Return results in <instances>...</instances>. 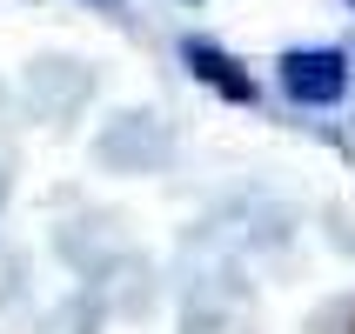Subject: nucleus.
I'll list each match as a JSON object with an SVG mask.
<instances>
[{
  "instance_id": "f03ea898",
  "label": "nucleus",
  "mask_w": 355,
  "mask_h": 334,
  "mask_svg": "<svg viewBox=\"0 0 355 334\" xmlns=\"http://www.w3.org/2000/svg\"><path fill=\"white\" fill-rule=\"evenodd\" d=\"M181 67H188L201 87H215L221 100H235V107H255V94H261L255 80L241 74V60L228 54V47H215V40H201V34L181 40Z\"/></svg>"
},
{
  "instance_id": "f257e3e1",
  "label": "nucleus",
  "mask_w": 355,
  "mask_h": 334,
  "mask_svg": "<svg viewBox=\"0 0 355 334\" xmlns=\"http://www.w3.org/2000/svg\"><path fill=\"white\" fill-rule=\"evenodd\" d=\"M275 87L295 107H342V94H349V54L342 47H288L275 60Z\"/></svg>"
}]
</instances>
